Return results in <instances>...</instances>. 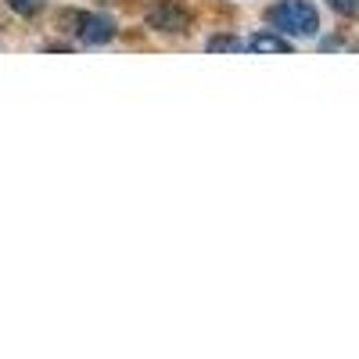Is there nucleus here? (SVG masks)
Listing matches in <instances>:
<instances>
[{"mask_svg": "<svg viewBox=\"0 0 359 359\" xmlns=\"http://www.w3.org/2000/svg\"><path fill=\"white\" fill-rule=\"evenodd\" d=\"M57 29H62L65 36H72L76 43H86V47H101V43H111L118 25L115 18L101 15V11H62L57 15Z\"/></svg>", "mask_w": 359, "mask_h": 359, "instance_id": "obj_1", "label": "nucleus"}, {"mask_svg": "<svg viewBox=\"0 0 359 359\" xmlns=\"http://www.w3.org/2000/svg\"><path fill=\"white\" fill-rule=\"evenodd\" d=\"M266 22L284 36H316L320 29V11L309 0H280L266 11Z\"/></svg>", "mask_w": 359, "mask_h": 359, "instance_id": "obj_2", "label": "nucleus"}, {"mask_svg": "<svg viewBox=\"0 0 359 359\" xmlns=\"http://www.w3.org/2000/svg\"><path fill=\"white\" fill-rule=\"evenodd\" d=\"M144 18H147V29H155L162 36H184L194 25V11L184 0H155Z\"/></svg>", "mask_w": 359, "mask_h": 359, "instance_id": "obj_3", "label": "nucleus"}, {"mask_svg": "<svg viewBox=\"0 0 359 359\" xmlns=\"http://www.w3.org/2000/svg\"><path fill=\"white\" fill-rule=\"evenodd\" d=\"M248 47L259 50V54H291V50H294V43H291L284 33H255V36L248 40Z\"/></svg>", "mask_w": 359, "mask_h": 359, "instance_id": "obj_4", "label": "nucleus"}, {"mask_svg": "<svg viewBox=\"0 0 359 359\" xmlns=\"http://www.w3.org/2000/svg\"><path fill=\"white\" fill-rule=\"evenodd\" d=\"M205 50H212V54H237V50H245V40L230 36V33H216V36H208Z\"/></svg>", "mask_w": 359, "mask_h": 359, "instance_id": "obj_5", "label": "nucleus"}, {"mask_svg": "<svg viewBox=\"0 0 359 359\" xmlns=\"http://www.w3.org/2000/svg\"><path fill=\"white\" fill-rule=\"evenodd\" d=\"M8 8L22 18H36L43 11V0H8Z\"/></svg>", "mask_w": 359, "mask_h": 359, "instance_id": "obj_6", "label": "nucleus"}, {"mask_svg": "<svg viewBox=\"0 0 359 359\" xmlns=\"http://www.w3.org/2000/svg\"><path fill=\"white\" fill-rule=\"evenodd\" d=\"M327 8H331L334 15H341V18L359 22V0H327Z\"/></svg>", "mask_w": 359, "mask_h": 359, "instance_id": "obj_7", "label": "nucleus"}, {"mask_svg": "<svg viewBox=\"0 0 359 359\" xmlns=\"http://www.w3.org/2000/svg\"><path fill=\"white\" fill-rule=\"evenodd\" d=\"M320 50H359V43L348 36H327V40H320Z\"/></svg>", "mask_w": 359, "mask_h": 359, "instance_id": "obj_8", "label": "nucleus"}]
</instances>
